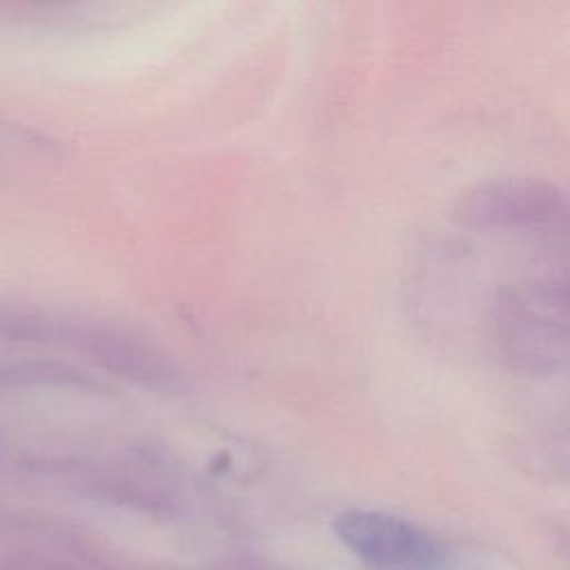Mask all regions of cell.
I'll return each instance as SVG.
<instances>
[{
    "instance_id": "1",
    "label": "cell",
    "mask_w": 570,
    "mask_h": 570,
    "mask_svg": "<svg viewBox=\"0 0 570 570\" xmlns=\"http://www.w3.org/2000/svg\"><path fill=\"white\" fill-rule=\"evenodd\" d=\"M497 356L514 372L550 376L568 358V292L541 281L503 292L490 318Z\"/></svg>"
},
{
    "instance_id": "2",
    "label": "cell",
    "mask_w": 570,
    "mask_h": 570,
    "mask_svg": "<svg viewBox=\"0 0 570 570\" xmlns=\"http://www.w3.org/2000/svg\"><path fill=\"white\" fill-rule=\"evenodd\" d=\"M456 218L474 229L554 232L568 223V198L546 180H490L459 198Z\"/></svg>"
},
{
    "instance_id": "3",
    "label": "cell",
    "mask_w": 570,
    "mask_h": 570,
    "mask_svg": "<svg viewBox=\"0 0 570 570\" xmlns=\"http://www.w3.org/2000/svg\"><path fill=\"white\" fill-rule=\"evenodd\" d=\"M336 537L379 570H434L439 546L416 525L372 510H350L334 519Z\"/></svg>"
}]
</instances>
